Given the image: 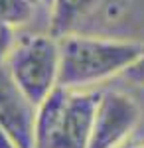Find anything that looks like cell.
<instances>
[{
    "instance_id": "7",
    "label": "cell",
    "mask_w": 144,
    "mask_h": 148,
    "mask_svg": "<svg viewBox=\"0 0 144 148\" xmlns=\"http://www.w3.org/2000/svg\"><path fill=\"white\" fill-rule=\"evenodd\" d=\"M34 0H0V24L20 28L34 18Z\"/></svg>"
},
{
    "instance_id": "2",
    "label": "cell",
    "mask_w": 144,
    "mask_h": 148,
    "mask_svg": "<svg viewBox=\"0 0 144 148\" xmlns=\"http://www.w3.org/2000/svg\"><path fill=\"white\" fill-rule=\"evenodd\" d=\"M101 95L56 87L36 109L34 148H87Z\"/></svg>"
},
{
    "instance_id": "10",
    "label": "cell",
    "mask_w": 144,
    "mask_h": 148,
    "mask_svg": "<svg viewBox=\"0 0 144 148\" xmlns=\"http://www.w3.org/2000/svg\"><path fill=\"white\" fill-rule=\"evenodd\" d=\"M0 148H16V146H14V142L8 138V134L2 130V126H0Z\"/></svg>"
},
{
    "instance_id": "1",
    "label": "cell",
    "mask_w": 144,
    "mask_h": 148,
    "mask_svg": "<svg viewBox=\"0 0 144 148\" xmlns=\"http://www.w3.org/2000/svg\"><path fill=\"white\" fill-rule=\"evenodd\" d=\"M59 40V87L93 89L122 75L144 51L136 40L67 34Z\"/></svg>"
},
{
    "instance_id": "4",
    "label": "cell",
    "mask_w": 144,
    "mask_h": 148,
    "mask_svg": "<svg viewBox=\"0 0 144 148\" xmlns=\"http://www.w3.org/2000/svg\"><path fill=\"white\" fill-rule=\"evenodd\" d=\"M140 123V107L130 95L107 91L101 95L87 148H124Z\"/></svg>"
},
{
    "instance_id": "3",
    "label": "cell",
    "mask_w": 144,
    "mask_h": 148,
    "mask_svg": "<svg viewBox=\"0 0 144 148\" xmlns=\"http://www.w3.org/2000/svg\"><path fill=\"white\" fill-rule=\"evenodd\" d=\"M4 67L26 99L38 107L59 87V40L51 34L18 36Z\"/></svg>"
},
{
    "instance_id": "5",
    "label": "cell",
    "mask_w": 144,
    "mask_h": 148,
    "mask_svg": "<svg viewBox=\"0 0 144 148\" xmlns=\"http://www.w3.org/2000/svg\"><path fill=\"white\" fill-rule=\"evenodd\" d=\"M36 109L0 65V126L16 148H34Z\"/></svg>"
},
{
    "instance_id": "8",
    "label": "cell",
    "mask_w": 144,
    "mask_h": 148,
    "mask_svg": "<svg viewBox=\"0 0 144 148\" xmlns=\"http://www.w3.org/2000/svg\"><path fill=\"white\" fill-rule=\"evenodd\" d=\"M16 40H18L16 30L10 28V26L0 24V65L6 63V59H8V56H10V51H12V47H14V44H16Z\"/></svg>"
},
{
    "instance_id": "9",
    "label": "cell",
    "mask_w": 144,
    "mask_h": 148,
    "mask_svg": "<svg viewBox=\"0 0 144 148\" xmlns=\"http://www.w3.org/2000/svg\"><path fill=\"white\" fill-rule=\"evenodd\" d=\"M122 77L134 87H144V51H142V56L122 73Z\"/></svg>"
},
{
    "instance_id": "11",
    "label": "cell",
    "mask_w": 144,
    "mask_h": 148,
    "mask_svg": "<svg viewBox=\"0 0 144 148\" xmlns=\"http://www.w3.org/2000/svg\"><path fill=\"white\" fill-rule=\"evenodd\" d=\"M124 148H144V140L142 142H128Z\"/></svg>"
},
{
    "instance_id": "6",
    "label": "cell",
    "mask_w": 144,
    "mask_h": 148,
    "mask_svg": "<svg viewBox=\"0 0 144 148\" xmlns=\"http://www.w3.org/2000/svg\"><path fill=\"white\" fill-rule=\"evenodd\" d=\"M101 0H53L51 2V22L49 34L61 38L73 32L75 24L97 8Z\"/></svg>"
},
{
    "instance_id": "12",
    "label": "cell",
    "mask_w": 144,
    "mask_h": 148,
    "mask_svg": "<svg viewBox=\"0 0 144 148\" xmlns=\"http://www.w3.org/2000/svg\"><path fill=\"white\" fill-rule=\"evenodd\" d=\"M40 2H44L45 6H51V2H53V0H40Z\"/></svg>"
}]
</instances>
